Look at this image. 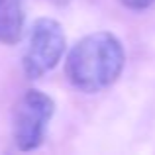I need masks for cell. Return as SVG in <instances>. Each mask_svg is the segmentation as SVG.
<instances>
[{
    "label": "cell",
    "mask_w": 155,
    "mask_h": 155,
    "mask_svg": "<svg viewBox=\"0 0 155 155\" xmlns=\"http://www.w3.org/2000/svg\"><path fill=\"white\" fill-rule=\"evenodd\" d=\"M53 112V98L38 88H30L20 96L12 112V137L20 151H31L43 143Z\"/></svg>",
    "instance_id": "3957f363"
},
{
    "label": "cell",
    "mask_w": 155,
    "mask_h": 155,
    "mask_svg": "<svg viewBox=\"0 0 155 155\" xmlns=\"http://www.w3.org/2000/svg\"><path fill=\"white\" fill-rule=\"evenodd\" d=\"M24 0H0V43H18L24 34Z\"/></svg>",
    "instance_id": "277c9868"
},
{
    "label": "cell",
    "mask_w": 155,
    "mask_h": 155,
    "mask_svg": "<svg viewBox=\"0 0 155 155\" xmlns=\"http://www.w3.org/2000/svg\"><path fill=\"white\" fill-rule=\"evenodd\" d=\"M126 63L120 39L110 31L84 35L69 51L65 73L77 91L94 94L112 87Z\"/></svg>",
    "instance_id": "6da1fadb"
},
{
    "label": "cell",
    "mask_w": 155,
    "mask_h": 155,
    "mask_svg": "<svg viewBox=\"0 0 155 155\" xmlns=\"http://www.w3.org/2000/svg\"><path fill=\"white\" fill-rule=\"evenodd\" d=\"M120 2L130 10H145L151 4H155V0H120Z\"/></svg>",
    "instance_id": "5b68a950"
},
{
    "label": "cell",
    "mask_w": 155,
    "mask_h": 155,
    "mask_svg": "<svg viewBox=\"0 0 155 155\" xmlns=\"http://www.w3.org/2000/svg\"><path fill=\"white\" fill-rule=\"evenodd\" d=\"M65 31L57 20L38 18L28 31L22 65L28 79H39L59 65L65 53Z\"/></svg>",
    "instance_id": "7a4b0ae2"
}]
</instances>
